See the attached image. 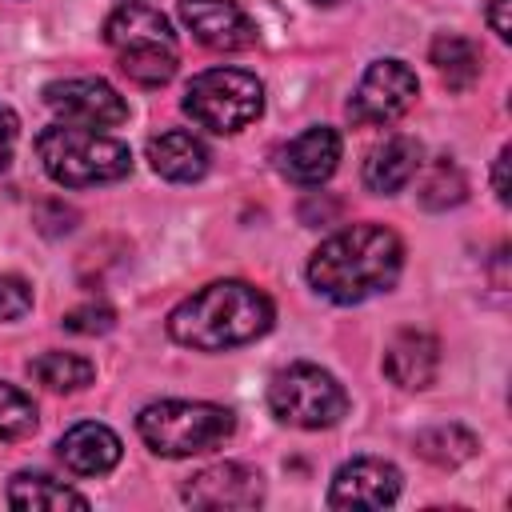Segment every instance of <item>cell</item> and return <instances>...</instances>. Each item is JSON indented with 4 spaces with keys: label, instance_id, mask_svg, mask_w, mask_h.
<instances>
[{
    "label": "cell",
    "instance_id": "obj_1",
    "mask_svg": "<svg viewBox=\"0 0 512 512\" xmlns=\"http://www.w3.org/2000/svg\"><path fill=\"white\" fill-rule=\"evenodd\" d=\"M404 268V244L384 224H352L328 236L308 260V284L336 300L360 304L376 292H388Z\"/></svg>",
    "mask_w": 512,
    "mask_h": 512
},
{
    "label": "cell",
    "instance_id": "obj_2",
    "mask_svg": "<svg viewBox=\"0 0 512 512\" xmlns=\"http://www.w3.org/2000/svg\"><path fill=\"white\" fill-rule=\"evenodd\" d=\"M272 328V300L244 280H216L180 300L168 316V336L196 352L240 348Z\"/></svg>",
    "mask_w": 512,
    "mask_h": 512
},
{
    "label": "cell",
    "instance_id": "obj_3",
    "mask_svg": "<svg viewBox=\"0 0 512 512\" xmlns=\"http://www.w3.org/2000/svg\"><path fill=\"white\" fill-rule=\"evenodd\" d=\"M104 40L116 52L120 72L140 88H160L176 76V32L168 16L144 0L120 4L104 20Z\"/></svg>",
    "mask_w": 512,
    "mask_h": 512
},
{
    "label": "cell",
    "instance_id": "obj_4",
    "mask_svg": "<svg viewBox=\"0 0 512 512\" xmlns=\"http://www.w3.org/2000/svg\"><path fill=\"white\" fill-rule=\"evenodd\" d=\"M36 156L44 172L64 188L112 184L132 172V152L116 136L80 124H48L36 136Z\"/></svg>",
    "mask_w": 512,
    "mask_h": 512
},
{
    "label": "cell",
    "instance_id": "obj_5",
    "mask_svg": "<svg viewBox=\"0 0 512 512\" xmlns=\"http://www.w3.org/2000/svg\"><path fill=\"white\" fill-rule=\"evenodd\" d=\"M136 432L156 456L180 460L220 448L236 432V416L208 400H156L140 408Z\"/></svg>",
    "mask_w": 512,
    "mask_h": 512
},
{
    "label": "cell",
    "instance_id": "obj_6",
    "mask_svg": "<svg viewBox=\"0 0 512 512\" xmlns=\"http://www.w3.org/2000/svg\"><path fill=\"white\" fill-rule=\"evenodd\" d=\"M184 112L208 132H240L264 112V84L244 68H208L184 88Z\"/></svg>",
    "mask_w": 512,
    "mask_h": 512
},
{
    "label": "cell",
    "instance_id": "obj_7",
    "mask_svg": "<svg viewBox=\"0 0 512 512\" xmlns=\"http://www.w3.org/2000/svg\"><path fill=\"white\" fill-rule=\"evenodd\" d=\"M268 408L292 428H332L348 412V392L320 364L296 360L268 380Z\"/></svg>",
    "mask_w": 512,
    "mask_h": 512
},
{
    "label": "cell",
    "instance_id": "obj_8",
    "mask_svg": "<svg viewBox=\"0 0 512 512\" xmlns=\"http://www.w3.org/2000/svg\"><path fill=\"white\" fill-rule=\"evenodd\" d=\"M416 92H420V80L404 60H376L360 76L348 100V116L356 124H392L416 104Z\"/></svg>",
    "mask_w": 512,
    "mask_h": 512
},
{
    "label": "cell",
    "instance_id": "obj_9",
    "mask_svg": "<svg viewBox=\"0 0 512 512\" xmlns=\"http://www.w3.org/2000/svg\"><path fill=\"white\" fill-rule=\"evenodd\" d=\"M44 104L64 120L80 128H116L128 120L124 96L96 76H72V80H52L44 88Z\"/></svg>",
    "mask_w": 512,
    "mask_h": 512
},
{
    "label": "cell",
    "instance_id": "obj_10",
    "mask_svg": "<svg viewBox=\"0 0 512 512\" xmlns=\"http://www.w3.org/2000/svg\"><path fill=\"white\" fill-rule=\"evenodd\" d=\"M400 496V468L376 456H356L336 468L328 504L332 508H388Z\"/></svg>",
    "mask_w": 512,
    "mask_h": 512
},
{
    "label": "cell",
    "instance_id": "obj_11",
    "mask_svg": "<svg viewBox=\"0 0 512 512\" xmlns=\"http://www.w3.org/2000/svg\"><path fill=\"white\" fill-rule=\"evenodd\" d=\"M180 20L212 52H240L256 44V24L236 0H180Z\"/></svg>",
    "mask_w": 512,
    "mask_h": 512
},
{
    "label": "cell",
    "instance_id": "obj_12",
    "mask_svg": "<svg viewBox=\"0 0 512 512\" xmlns=\"http://www.w3.org/2000/svg\"><path fill=\"white\" fill-rule=\"evenodd\" d=\"M184 504L192 508H256L264 500V480L248 464L224 460L212 468H200L184 488Z\"/></svg>",
    "mask_w": 512,
    "mask_h": 512
},
{
    "label": "cell",
    "instance_id": "obj_13",
    "mask_svg": "<svg viewBox=\"0 0 512 512\" xmlns=\"http://www.w3.org/2000/svg\"><path fill=\"white\" fill-rule=\"evenodd\" d=\"M340 164V132L328 128V124H316V128H304L300 136H292L284 148H280V172L292 180V184H324Z\"/></svg>",
    "mask_w": 512,
    "mask_h": 512
},
{
    "label": "cell",
    "instance_id": "obj_14",
    "mask_svg": "<svg viewBox=\"0 0 512 512\" xmlns=\"http://www.w3.org/2000/svg\"><path fill=\"white\" fill-rule=\"evenodd\" d=\"M440 372V344L436 336L420 332V328H404L388 340L384 348V376L396 384V388H408V392H420L436 380Z\"/></svg>",
    "mask_w": 512,
    "mask_h": 512
},
{
    "label": "cell",
    "instance_id": "obj_15",
    "mask_svg": "<svg viewBox=\"0 0 512 512\" xmlns=\"http://www.w3.org/2000/svg\"><path fill=\"white\" fill-rule=\"evenodd\" d=\"M420 156H424V148H420L416 136H404V132L388 136V140L376 144V148L368 152V160H364V188L376 192V196L400 192V188L420 172V164H424Z\"/></svg>",
    "mask_w": 512,
    "mask_h": 512
},
{
    "label": "cell",
    "instance_id": "obj_16",
    "mask_svg": "<svg viewBox=\"0 0 512 512\" xmlns=\"http://www.w3.org/2000/svg\"><path fill=\"white\" fill-rule=\"evenodd\" d=\"M56 452L76 476H104L120 464V436L108 424L84 420V424H76L60 436Z\"/></svg>",
    "mask_w": 512,
    "mask_h": 512
},
{
    "label": "cell",
    "instance_id": "obj_17",
    "mask_svg": "<svg viewBox=\"0 0 512 512\" xmlns=\"http://www.w3.org/2000/svg\"><path fill=\"white\" fill-rule=\"evenodd\" d=\"M148 160H152V172L172 180V184H192L208 172V148L184 128L152 136L148 140Z\"/></svg>",
    "mask_w": 512,
    "mask_h": 512
},
{
    "label": "cell",
    "instance_id": "obj_18",
    "mask_svg": "<svg viewBox=\"0 0 512 512\" xmlns=\"http://www.w3.org/2000/svg\"><path fill=\"white\" fill-rule=\"evenodd\" d=\"M8 504L12 508H88V496H80L76 488H68L64 480L48 476V472H16L8 484Z\"/></svg>",
    "mask_w": 512,
    "mask_h": 512
},
{
    "label": "cell",
    "instance_id": "obj_19",
    "mask_svg": "<svg viewBox=\"0 0 512 512\" xmlns=\"http://www.w3.org/2000/svg\"><path fill=\"white\" fill-rule=\"evenodd\" d=\"M428 56H432L440 80H444L448 88H456V92H464V88L476 84V76H480V48H476L472 40L456 36V32H440V36L432 40Z\"/></svg>",
    "mask_w": 512,
    "mask_h": 512
},
{
    "label": "cell",
    "instance_id": "obj_20",
    "mask_svg": "<svg viewBox=\"0 0 512 512\" xmlns=\"http://www.w3.org/2000/svg\"><path fill=\"white\" fill-rule=\"evenodd\" d=\"M476 448H480V440L460 424H436L416 436V456H424L436 468H456V464L472 460Z\"/></svg>",
    "mask_w": 512,
    "mask_h": 512
},
{
    "label": "cell",
    "instance_id": "obj_21",
    "mask_svg": "<svg viewBox=\"0 0 512 512\" xmlns=\"http://www.w3.org/2000/svg\"><path fill=\"white\" fill-rule=\"evenodd\" d=\"M28 372H32L48 392H80V388H88L92 376H96L92 360H84V356H76V352H44V356H36V360L28 364Z\"/></svg>",
    "mask_w": 512,
    "mask_h": 512
},
{
    "label": "cell",
    "instance_id": "obj_22",
    "mask_svg": "<svg viewBox=\"0 0 512 512\" xmlns=\"http://www.w3.org/2000/svg\"><path fill=\"white\" fill-rule=\"evenodd\" d=\"M464 192H468V184H464V172L444 156V160H436L428 172H424V180H420V204L424 208H452V204H460L464 200Z\"/></svg>",
    "mask_w": 512,
    "mask_h": 512
},
{
    "label": "cell",
    "instance_id": "obj_23",
    "mask_svg": "<svg viewBox=\"0 0 512 512\" xmlns=\"http://www.w3.org/2000/svg\"><path fill=\"white\" fill-rule=\"evenodd\" d=\"M36 432V404L32 396H24L16 384L0 380V444L24 440Z\"/></svg>",
    "mask_w": 512,
    "mask_h": 512
},
{
    "label": "cell",
    "instance_id": "obj_24",
    "mask_svg": "<svg viewBox=\"0 0 512 512\" xmlns=\"http://www.w3.org/2000/svg\"><path fill=\"white\" fill-rule=\"evenodd\" d=\"M68 332H80V336H96V332H108L116 324V312L108 304H80L72 312H64L60 320Z\"/></svg>",
    "mask_w": 512,
    "mask_h": 512
},
{
    "label": "cell",
    "instance_id": "obj_25",
    "mask_svg": "<svg viewBox=\"0 0 512 512\" xmlns=\"http://www.w3.org/2000/svg\"><path fill=\"white\" fill-rule=\"evenodd\" d=\"M32 308V288L20 276H0V320H20Z\"/></svg>",
    "mask_w": 512,
    "mask_h": 512
},
{
    "label": "cell",
    "instance_id": "obj_26",
    "mask_svg": "<svg viewBox=\"0 0 512 512\" xmlns=\"http://www.w3.org/2000/svg\"><path fill=\"white\" fill-rule=\"evenodd\" d=\"M508 4L512 0H488V24H492V32L500 36V40H512V20H508Z\"/></svg>",
    "mask_w": 512,
    "mask_h": 512
},
{
    "label": "cell",
    "instance_id": "obj_27",
    "mask_svg": "<svg viewBox=\"0 0 512 512\" xmlns=\"http://www.w3.org/2000/svg\"><path fill=\"white\" fill-rule=\"evenodd\" d=\"M12 148H16V116L0 108V168L12 160Z\"/></svg>",
    "mask_w": 512,
    "mask_h": 512
},
{
    "label": "cell",
    "instance_id": "obj_28",
    "mask_svg": "<svg viewBox=\"0 0 512 512\" xmlns=\"http://www.w3.org/2000/svg\"><path fill=\"white\" fill-rule=\"evenodd\" d=\"M492 188H496V200H500V204H508V148H500V152H496Z\"/></svg>",
    "mask_w": 512,
    "mask_h": 512
},
{
    "label": "cell",
    "instance_id": "obj_29",
    "mask_svg": "<svg viewBox=\"0 0 512 512\" xmlns=\"http://www.w3.org/2000/svg\"><path fill=\"white\" fill-rule=\"evenodd\" d=\"M316 4H336V0H316Z\"/></svg>",
    "mask_w": 512,
    "mask_h": 512
}]
</instances>
